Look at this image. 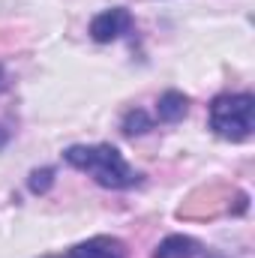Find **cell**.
Returning <instances> with one entry per match:
<instances>
[{
	"mask_svg": "<svg viewBox=\"0 0 255 258\" xmlns=\"http://www.w3.org/2000/svg\"><path fill=\"white\" fill-rule=\"evenodd\" d=\"M150 129H153V117H150L144 108H129L126 114H123V120H120V132H123L126 138L144 135V132H150Z\"/></svg>",
	"mask_w": 255,
	"mask_h": 258,
	"instance_id": "7",
	"label": "cell"
},
{
	"mask_svg": "<svg viewBox=\"0 0 255 258\" xmlns=\"http://www.w3.org/2000/svg\"><path fill=\"white\" fill-rule=\"evenodd\" d=\"M63 159L72 168L87 171L105 189H132L141 183V174L123 159L114 144H72L63 150Z\"/></svg>",
	"mask_w": 255,
	"mask_h": 258,
	"instance_id": "1",
	"label": "cell"
},
{
	"mask_svg": "<svg viewBox=\"0 0 255 258\" xmlns=\"http://www.w3.org/2000/svg\"><path fill=\"white\" fill-rule=\"evenodd\" d=\"M129 27H132V12H129L126 6H111V9L93 15L87 33H90L93 42L105 45V42H114V39H120L123 33H129Z\"/></svg>",
	"mask_w": 255,
	"mask_h": 258,
	"instance_id": "3",
	"label": "cell"
},
{
	"mask_svg": "<svg viewBox=\"0 0 255 258\" xmlns=\"http://www.w3.org/2000/svg\"><path fill=\"white\" fill-rule=\"evenodd\" d=\"M210 129L222 141L240 144L255 129V96L252 93H222L210 102Z\"/></svg>",
	"mask_w": 255,
	"mask_h": 258,
	"instance_id": "2",
	"label": "cell"
},
{
	"mask_svg": "<svg viewBox=\"0 0 255 258\" xmlns=\"http://www.w3.org/2000/svg\"><path fill=\"white\" fill-rule=\"evenodd\" d=\"M6 87H9V75H6V72H3V66H0V93H3Z\"/></svg>",
	"mask_w": 255,
	"mask_h": 258,
	"instance_id": "9",
	"label": "cell"
},
{
	"mask_svg": "<svg viewBox=\"0 0 255 258\" xmlns=\"http://www.w3.org/2000/svg\"><path fill=\"white\" fill-rule=\"evenodd\" d=\"M201 255V243L189 234H168L165 240H159L153 258H195Z\"/></svg>",
	"mask_w": 255,
	"mask_h": 258,
	"instance_id": "6",
	"label": "cell"
},
{
	"mask_svg": "<svg viewBox=\"0 0 255 258\" xmlns=\"http://www.w3.org/2000/svg\"><path fill=\"white\" fill-rule=\"evenodd\" d=\"M6 141H9V132H6V129H0V150L6 147Z\"/></svg>",
	"mask_w": 255,
	"mask_h": 258,
	"instance_id": "10",
	"label": "cell"
},
{
	"mask_svg": "<svg viewBox=\"0 0 255 258\" xmlns=\"http://www.w3.org/2000/svg\"><path fill=\"white\" fill-rule=\"evenodd\" d=\"M27 186H30L33 195H45L51 186H54V168H36V171L30 174Z\"/></svg>",
	"mask_w": 255,
	"mask_h": 258,
	"instance_id": "8",
	"label": "cell"
},
{
	"mask_svg": "<svg viewBox=\"0 0 255 258\" xmlns=\"http://www.w3.org/2000/svg\"><path fill=\"white\" fill-rule=\"evenodd\" d=\"M210 258H222V255H210Z\"/></svg>",
	"mask_w": 255,
	"mask_h": 258,
	"instance_id": "11",
	"label": "cell"
},
{
	"mask_svg": "<svg viewBox=\"0 0 255 258\" xmlns=\"http://www.w3.org/2000/svg\"><path fill=\"white\" fill-rule=\"evenodd\" d=\"M66 258H129V255H126L123 240L108 237V234H96V237H90V240L75 243V246L66 252Z\"/></svg>",
	"mask_w": 255,
	"mask_h": 258,
	"instance_id": "4",
	"label": "cell"
},
{
	"mask_svg": "<svg viewBox=\"0 0 255 258\" xmlns=\"http://www.w3.org/2000/svg\"><path fill=\"white\" fill-rule=\"evenodd\" d=\"M189 114V96L180 90H165L156 102V117L162 123H180Z\"/></svg>",
	"mask_w": 255,
	"mask_h": 258,
	"instance_id": "5",
	"label": "cell"
}]
</instances>
